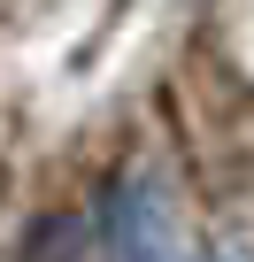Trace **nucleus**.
I'll list each match as a JSON object with an SVG mask.
<instances>
[{
  "mask_svg": "<svg viewBox=\"0 0 254 262\" xmlns=\"http://www.w3.org/2000/svg\"><path fill=\"white\" fill-rule=\"evenodd\" d=\"M116 254L123 262H170V247H162V208H147V193H131L116 208Z\"/></svg>",
  "mask_w": 254,
  "mask_h": 262,
  "instance_id": "nucleus-1",
  "label": "nucleus"
}]
</instances>
